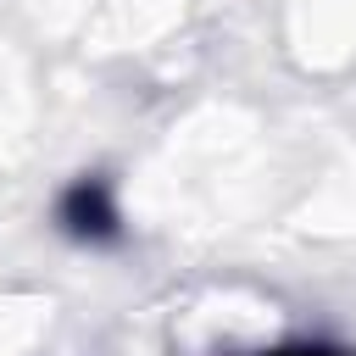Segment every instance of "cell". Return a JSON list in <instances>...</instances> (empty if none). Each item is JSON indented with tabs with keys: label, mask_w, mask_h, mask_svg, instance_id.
I'll use <instances>...</instances> for the list:
<instances>
[{
	"label": "cell",
	"mask_w": 356,
	"mask_h": 356,
	"mask_svg": "<svg viewBox=\"0 0 356 356\" xmlns=\"http://www.w3.org/2000/svg\"><path fill=\"white\" fill-rule=\"evenodd\" d=\"M273 356H317V350H273Z\"/></svg>",
	"instance_id": "6da1fadb"
}]
</instances>
